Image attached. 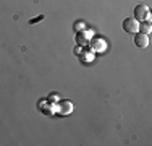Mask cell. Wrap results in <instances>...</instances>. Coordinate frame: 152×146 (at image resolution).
I'll return each instance as SVG.
<instances>
[{
  "label": "cell",
  "mask_w": 152,
  "mask_h": 146,
  "mask_svg": "<svg viewBox=\"0 0 152 146\" xmlns=\"http://www.w3.org/2000/svg\"><path fill=\"white\" fill-rule=\"evenodd\" d=\"M134 20L137 21V23L149 20V8H147V5H142V3L136 5V8H134Z\"/></svg>",
  "instance_id": "6da1fadb"
},
{
  "label": "cell",
  "mask_w": 152,
  "mask_h": 146,
  "mask_svg": "<svg viewBox=\"0 0 152 146\" xmlns=\"http://www.w3.org/2000/svg\"><path fill=\"white\" fill-rule=\"evenodd\" d=\"M137 26H139V23L134 18H125L123 20V29L126 32H137Z\"/></svg>",
  "instance_id": "7a4b0ae2"
},
{
  "label": "cell",
  "mask_w": 152,
  "mask_h": 146,
  "mask_svg": "<svg viewBox=\"0 0 152 146\" xmlns=\"http://www.w3.org/2000/svg\"><path fill=\"white\" fill-rule=\"evenodd\" d=\"M134 44H136V47H139V49L147 47V46H149V38H147V34L137 32V34L134 36Z\"/></svg>",
  "instance_id": "3957f363"
},
{
  "label": "cell",
  "mask_w": 152,
  "mask_h": 146,
  "mask_svg": "<svg viewBox=\"0 0 152 146\" xmlns=\"http://www.w3.org/2000/svg\"><path fill=\"white\" fill-rule=\"evenodd\" d=\"M91 49L94 52H102L104 49H105V42L102 41V39H92L91 41Z\"/></svg>",
  "instance_id": "277c9868"
},
{
  "label": "cell",
  "mask_w": 152,
  "mask_h": 146,
  "mask_svg": "<svg viewBox=\"0 0 152 146\" xmlns=\"http://www.w3.org/2000/svg\"><path fill=\"white\" fill-rule=\"evenodd\" d=\"M151 29H152V26H151L149 20H147V21H141V23H139V26H137V31H139V32H142V34H149V32H151Z\"/></svg>",
  "instance_id": "5b68a950"
},
{
  "label": "cell",
  "mask_w": 152,
  "mask_h": 146,
  "mask_svg": "<svg viewBox=\"0 0 152 146\" xmlns=\"http://www.w3.org/2000/svg\"><path fill=\"white\" fill-rule=\"evenodd\" d=\"M71 111H73V105H71V102H68V101L61 102V105L58 107V112H60V114H70Z\"/></svg>",
  "instance_id": "8992f818"
},
{
  "label": "cell",
  "mask_w": 152,
  "mask_h": 146,
  "mask_svg": "<svg viewBox=\"0 0 152 146\" xmlns=\"http://www.w3.org/2000/svg\"><path fill=\"white\" fill-rule=\"evenodd\" d=\"M79 44H86V39H84V34H79Z\"/></svg>",
  "instance_id": "52a82bcc"
}]
</instances>
